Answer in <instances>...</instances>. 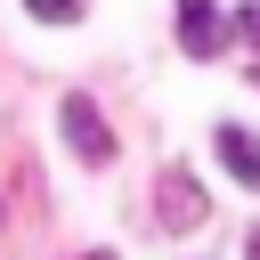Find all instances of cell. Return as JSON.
Listing matches in <instances>:
<instances>
[{"mask_svg": "<svg viewBox=\"0 0 260 260\" xmlns=\"http://www.w3.org/2000/svg\"><path fill=\"white\" fill-rule=\"evenodd\" d=\"M57 122H65V146H73V154H81V162H98V171H106V162H114V154H122V146H114V130H106V114H98V98H89V89H73V98H65V114H57Z\"/></svg>", "mask_w": 260, "mask_h": 260, "instance_id": "cell-1", "label": "cell"}, {"mask_svg": "<svg viewBox=\"0 0 260 260\" xmlns=\"http://www.w3.org/2000/svg\"><path fill=\"white\" fill-rule=\"evenodd\" d=\"M203 187H195V171H162L154 179V219H162V236H195L203 228Z\"/></svg>", "mask_w": 260, "mask_h": 260, "instance_id": "cell-2", "label": "cell"}, {"mask_svg": "<svg viewBox=\"0 0 260 260\" xmlns=\"http://www.w3.org/2000/svg\"><path fill=\"white\" fill-rule=\"evenodd\" d=\"M179 49H187L195 65L228 49V16H219V0H179Z\"/></svg>", "mask_w": 260, "mask_h": 260, "instance_id": "cell-3", "label": "cell"}, {"mask_svg": "<svg viewBox=\"0 0 260 260\" xmlns=\"http://www.w3.org/2000/svg\"><path fill=\"white\" fill-rule=\"evenodd\" d=\"M211 154L228 162V179H236V187H252V195H260V138H252L244 122H219V130H211Z\"/></svg>", "mask_w": 260, "mask_h": 260, "instance_id": "cell-4", "label": "cell"}, {"mask_svg": "<svg viewBox=\"0 0 260 260\" xmlns=\"http://www.w3.org/2000/svg\"><path fill=\"white\" fill-rule=\"evenodd\" d=\"M24 16H41V24H73L81 0H24Z\"/></svg>", "mask_w": 260, "mask_h": 260, "instance_id": "cell-5", "label": "cell"}, {"mask_svg": "<svg viewBox=\"0 0 260 260\" xmlns=\"http://www.w3.org/2000/svg\"><path fill=\"white\" fill-rule=\"evenodd\" d=\"M228 32H236V41H252V49H260V0H244V8H236V16H228Z\"/></svg>", "mask_w": 260, "mask_h": 260, "instance_id": "cell-6", "label": "cell"}, {"mask_svg": "<svg viewBox=\"0 0 260 260\" xmlns=\"http://www.w3.org/2000/svg\"><path fill=\"white\" fill-rule=\"evenodd\" d=\"M244 73H252V89H260V65H244Z\"/></svg>", "mask_w": 260, "mask_h": 260, "instance_id": "cell-7", "label": "cell"}, {"mask_svg": "<svg viewBox=\"0 0 260 260\" xmlns=\"http://www.w3.org/2000/svg\"><path fill=\"white\" fill-rule=\"evenodd\" d=\"M81 260H114V252H81Z\"/></svg>", "mask_w": 260, "mask_h": 260, "instance_id": "cell-8", "label": "cell"}]
</instances>
